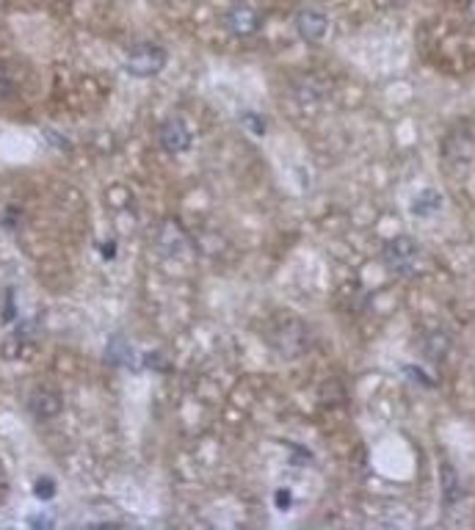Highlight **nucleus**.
Listing matches in <instances>:
<instances>
[{
	"instance_id": "obj_9",
	"label": "nucleus",
	"mask_w": 475,
	"mask_h": 530,
	"mask_svg": "<svg viewBox=\"0 0 475 530\" xmlns=\"http://www.w3.org/2000/svg\"><path fill=\"white\" fill-rule=\"evenodd\" d=\"M439 208H442V196H439L437 191H423V194L412 202V213H415V216H423V218L434 216Z\"/></svg>"
},
{
	"instance_id": "obj_8",
	"label": "nucleus",
	"mask_w": 475,
	"mask_h": 530,
	"mask_svg": "<svg viewBox=\"0 0 475 530\" xmlns=\"http://www.w3.org/2000/svg\"><path fill=\"white\" fill-rule=\"evenodd\" d=\"M459 500H462L459 475L454 472L451 464H442V502H445V509H454Z\"/></svg>"
},
{
	"instance_id": "obj_13",
	"label": "nucleus",
	"mask_w": 475,
	"mask_h": 530,
	"mask_svg": "<svg viewBox=\"0 0 475 530\" xmlns=\"http://www.w3.org/2000/svg\"><path fill=\"white\" fill-rule=\"evenodd\" d=\"M34 494L39 500H50V497H56V484L50 481V478H39V481L34 484Z\"/></svg>"
},
{
	"instance_id": "obj_3",
	"label": "nucleus",
	"mask_w": 475,
	"mask_h": 530,
	"mask_svg": "<svg viewBox=\"0 0 475 530\" xmlns=\"http://www.w3.org/2000/svg\"><path fill=\"white\" fill-rule=\"evenodd\" d=\"M224 28H227L230 36H235V39L255 36L263 28V14L252 4H235V6H230L227 14H224Z\"/></svg>"
},
{
	"instance_id": "obj_7",
	"label": "nucleus",
	"mask_w": 475,
	"mask_h": 530,
	"mask_svg": "<svg viewBox=\"0 0 475 530\" xmlns=\"http://www.w3.org/2000/svg\"><path fill=\"white\" fill-rule=\"evenodd\" d=\"M61 409H64V398L56 390H50V387L31 390V395H28V412L36 420H42V423L56 420L61 415Z\"/></svg>"
},
{
	"instance_id": "obj_4",
	"label": "nucleus",
	"mask_w": 475,
	"mask_h": 530,
	"mask_svg": "<svg viewBox=\"0 0 475 530\" xmlns=\"http://www.w3.org/2000/svg\"><path fill=\"white\" fill-rule=\"evenodd\" d=\"M191 128L183 122V119H166L161 128H158V144L163 153L169 155H183L191 149Z\"/></svg>"
},
{
	"instance_id": "obj_12",
	"label": "nucleus",
	"mask_w": 475,
	"mask_h": 530,
	"mask_svg": "<svg viewBox=\"0 0 475 530\" xmlns=\"http://www.w3.org/2000/svg\"><path fill=\"white\" fill-rule=\"evenodd\" d=\"M241 122H243V128H249V133H252V136H265V119H263V116H257V114H252V111H246V114L241 116Z\"/></svg>"
},
{
	"instance_id": "obj_2",
	"label": "nucleus",
	"mask_w": 475,
	"mask_h": 530,
	"mask_svg": "<svg viewBox=\"0 0 475 530\" xmlns=\"http://www.w3.org/2000/svg\"><path fill=\"white\" fill-rule=\"evenodd\" d=\"M384 265L395 276H415L420 265V246L409 235H398L384 246Z\"/></svg>"
},
{
	"instance_id": "obj_1",
	"label": "nucleus",
	"mask_w": 475,
	"mask_h": 530,
	"mask_svg": "<svg viewBox=\"0 0 475 530\" xmlns=\"http://www.w3.org/2000/svg\"><path fill=\"white\" fill-rule=\"evenodd\" d=\"M169 61V53L155 44V42H141V44H133L131 53L124 56V72L133 75V78H155V75L163 72Z\"/></svg>"
},
{
	"instance_id": "obj_6",
	"label": "nucleus",
	"mask_w": 475,
	"mask_h": 530,
	"mask_svg": "<svg viewBox=\"0 0 475 530\" xmlns=\"http://www.w3.org/2000/svg\"><path fill=\"white\" fill-rule=\"evenodd\" d=\"M296 34L307 44H321L329 34V17L318 9H302L296 14Z\"/></svg>"
},
{
	"instance_id": "obj_5",
	"label": "nucleus",
	"mask_w": 475,
	"mask_h": 530,
	"mask_svg": "<svg viewBox=\"0 0 475 530\" xmlns=\"http://www.w3.org/2000/svg\"><path fill=\"white\" fill-rule=\"evenodd\" d=\"M277 337H280L277 340V351L282 353V357H288V360L302 357V353L307 351V345H310L307 326L298 323V320H285Z\"/></svg>"
},
{
	"instance_id": "obj_10",
	"label": "nucleus",
	"mask_w": 475,
	"mask_h": 530,
	"mask_svg": "<svg viewBox=\"0 0 475 530\" xmlns=\"http://www.w3.org/2000/svg\"><path fill=\"white\" fill-rule=\"evenodd\" d=\"M447 351V337L442 332H431L429 343H423V353H426L429 360H442Z\"/></svg>"
},
{
	"instance_id": "obj_11",
	"label": "nucleus",
	"mask_w": 475,
	"mask_h": 530,
	"mask_svg": "<svg viewBox=\"0 0 475 530\" xmlns=\"http://www.w3.org/2000/svg\"><path fill=\"white\" fill-rule=\"evenodd\" d=\"M17 94V81H14V75L9 72L6 64H0V103H6V99H12Z\"/></svg>"
},
{
	"instance_id": "obj_15",
	"label": "nucleus",
	"mask_w": 475,
	"mask_h": 530,
	"mask_svg": "<svg viewBox=\"0 0 475 530\" xmlns=\"http://www.w3.org/2000/svg\"><path fill=\"white\" fill-rule=\"evenodd\" d=\"M467 12H470V20L475 22V0H470V9Z\"/></svg>"
},
{
	"instance_id": "obj_14",
	"label": "nucleus",
	"mask_w": 475,
	"mask_h": 530,
	"mask_svg": "<svg viewBox=\"0 0 475 530\" xmlns=\"http://www.w3.org/2000/svg\"><path fill=\"white\" fill-rule=\"evenodd\" d=\"M273 500H277L280 511H288V506H290V492H288V489H282V492L273 494Z\"/></svg>"
}]
</instances>
